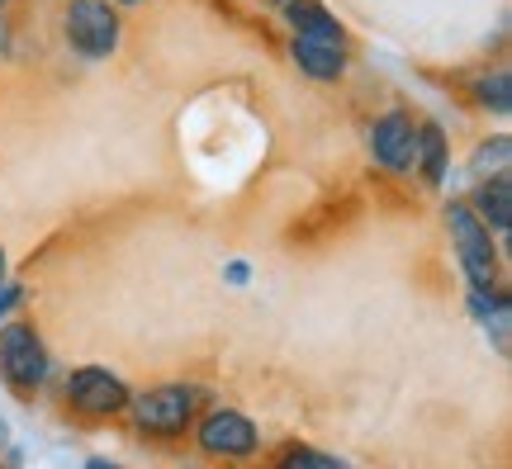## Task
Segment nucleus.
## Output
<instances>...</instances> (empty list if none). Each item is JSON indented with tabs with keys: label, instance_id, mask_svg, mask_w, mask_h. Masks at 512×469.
<instances>
[{
	"label": "nucleus",
	"instance_id": "obj_1",
	"mask_svg": "<svg viewBox=\"0 0 512 469\" xmlns=\"http://www.w3.org/2000/svg\"><path fill=\"white\" fill-rule=\"evenodd\" d=\"M209 389L204 384H190V379H166V384H152V389H133L128 398V427L143 436V441H176L195 427Z\"/></svg>",
	"mask_w": 512,
	"mask_h": 469
},
{
	"label": "nucleus",
	"instance_id": "obj_2",
	"mask_svg": "<svg viewBox=\"0 0 512 469\" xmlns=\"http://www.w3.org/2000/svg\"><path fill=\"white\" fill-rule=\"evenodd\" d=\"M446 228H451V242H456V261L470 289H494L503 285V261H498V237L489 233V223L470 209V199H446Z\"/></svg>",
	"mask_w": 512,
	"mask_h": 469
},
{
	"label": "nucleus",
	"instance_id": "obj_3",
	"mask_svg": "<svg viewBox=\"0 0 512 469\" xmlns=\"http://www.w3.org/2000/svg\"><path fill=\"white\" fill-rule=\"evenodd\" d=\"M62 38L81 62H110L124 43V15L114 0H62Z\"/></svg>",
	"mask_w": 512,
	"mask_h": 469
},
{
	"label": "nucleus",
	"instance_id": "obj_4",
	"mask_svg": "<svg viewBox=\"0 0 512 469\" xmlns=\"http://www.w3.org/2000/svg\"><path fill=\"white\" fill-rule=\"evenodd\" d=\"M48 375H53V351L43 342V332L29 318H5L0 323V379L19 398H29L48 384Z\"/></svg>",
	"mask_w": 512,
	"mask_h": 469
},
{
	"label": "nucleus",
	"instance_id": "obj_5",
	"mask_svg": "<svg viewBox=\"0 0 512 469\" xmlns=\"http://www.w3.org/2000/svg\"><path fill=\"white\" fill-rule=\"evenodd\" d=\"M128 398H133L128 379H119L114 370H105V365H76V370H67V379H62V403H67V413L86 417V422L124 417Z\"/></svg>",
	"mask_w": 512,
	"mask_h": 469
},
{
	"label": "nucleus",
	"instance_id": "obj_6",
	"mask_svg": "<svg viewBox=\"0 0 512 469\" xmlns=\"http://www.w3.org/2000/svg\"><path fill=\"white\" fill-rule=\"evenodd\" d=\"M190 436H195L200 455H209V460H252L261 451L256 422L242 408H223V403L219 408H200Z\"/></svg>",
	"mask_w": 512,
	"mask_h": 469
},
{
	"label": "nucleus",
	"instance_id": "obj_7",
	"mask_svg": "<svg viewBox=\"0 0 512 469\" xmlns=\"http://www.w3.org/2000/svg\"><path fill=\"white\" fill-rule=\"evenodd\" d=\"M366 147L370 162L380 166L384 176H413V162H418V119L413 109H384L375 114L366 128Z\"/></svg>",
	"mask_w": 512,
	"mask_h": 469
},
{
	"label": "nucleus",
	"instance_id": "obj_8",
	"mask_svg": "<svg viewBox=\"0 0 512 469\" xmlns=\"http://www.w3.org/2000/svg\"><path fill=\"white\" fill-rule=\"evenodd\" d=\"M351 43H332V38H309V34H294L290 38V57L294 67L309 76V81H323V86H332V81H342L351 67Z\"/></svg>",
	"mask_w": 512,
	"mask_h": 469
},
{
	"label": "nucleus",
	"instance_id": "obj_9",
	"mask_svg": "<svg viewBox=\"0 0 512 469\" xmlns=\"http://www.w3.org/2000/svg\"><path fill=\"white\" fill-rule=\"evenodd\" d=\"M470 209L489 223V233H494L498 242H508V233H512V171L479 176L475 195H470Z\"/></svg>",
	"mask_w": 512,
	"mask_h": 469
},
{
	"label": "nucleus",
	"instance_id": "obj_10",
	"mask_svg": "<svg viewBox=\"0 0 512 469\" xmlns=\"http://www.w3.org/2000/svg\"><path fill=\"white\" fill-rule=\"evenodd\" d=\"M280 19H285V29H290V34H309V38H332V43H351L347 29H342V19L332 15L323 0H285V5H280Z\"/></svg>",
	"mask_w": 512,
	"mask_h": 469
},
{
	"label": "nucleus",
	"instance_id": "obj_11",
	"mask_svg": "<svg viewBox=\"0 0 512 469\" xmlns=\"http://www.w3.org/2000/svg\"><path fill=\"white\" fill-rule=\"evenodd\" d=\"M413 171L432 190H441L446 176H451V143H446V128L432 124V119H418V162H413Z\"/></svg>",
	"mask_w": 512,
	"mask_h": 469
},
{
	"label": "nucleus",
	"instance_id": "obj_12",
	"mask_svg": "<svg viewBox=\"0 0 512 469\" xmlns=\"http://www.w3.org/2000/svg\"><path fill=\"white\" fill-rule=\"evenodd\" d=\"M470 91H475V105L484 109V114H494V119H508L512 114V76H508V67L479 72Z\"/></svg>",
	"mask_w": 512,
	"mask_h": 469
},
{
	"label": "nucleus",
	"instance_id": "obj_13",
	"mask_svg": "<svg viewBox=\"0 0 512 469\" xmlns=\"http://www.w3.org/2000/svg\"><path fill=\"white\" fill-rule=\"evenodd\" d=\"M508 166H512L508 133H494V138H484V143L470 152V171H475V176H494V171H508Z\"/></svg>",
	"mask_w": 512,
	"mask_h": 469
},
{
	"label": "nucleus",
	"instance_id": "obj_14",
	"mask_svg": "<svg viewBox=\"0 0 512 469\" xmlns=\"http://www.w3.org/2000/svg\"><path fill=\"white\" fill-rule=\"evenodd\" d=\"M280 469H294V465H313V469H342V460L328 451H313V446H304V441H290V446H280V451L271 455Z\"/></svg>",
	"mask_w": 512,
	"mask_h": 469
},
{
	"label": "nucleus",
	"instance_id": "obj_15",
	"mask_svg": "<svg viewBox=\"0 0 512 469\" xmlns=\"http://www.w3.org/2000/svg\"><path fill=\"white\" fill-rule=\"evenodd\" d=\"M19 299H24V289L5 280V285H0V323H5V318H10V313L19 308Z\"/></svg>",
	"mask_w": 512,
	"mask_h": 469
},
{
	"label": "nucleus",
	"instance_id": "obj_16",
	"mask_svg": "<svg viewBox=\"0 0 512 469\" xmlns=\"http://www.w3.org/2000/svg\"><path fill=\"white\" fill-rule=\"evenodd\" d=\"M223 275H228V285H247L252 266H247V261H228V266H223Z\"/></svg>",
	"mask_w": 512,
	"mask_h": 469
},
{
	"label": "nucleus",
	"instance_id": "obj_17",
	"mask_svg": "<svg viewBox=\"0 0 512 469\" xmlns=\"http://www.w3.org/2000/svg\"><path fill=\"white\" fill-rule=\"evenodd\" d=\"M10 280V256H5V247H0V285Z\"/></svg>",
	"mask_w": 512,
	"mask_h": 469
},
{
	"label": "nucleus",
	"instance_id": "obj_18",
	"mask_svg": "<svg viewBox=\"0 0 512 469\" xmlns=\"http://www.w3.org/2000/svg\"><path fill=\"white\" fill-rule=\"evenodd\" d=\"M114 5H119V10H124V5H147V0H114Z\"/></svg>",
	"mask_w": 512,
	"mask_h": 469
},
{
	"label": "nucleus",
	"instance_id": "obj_19",
	"mask_svg": "<svg viewBox=\"0 0 512 469\" xmlns=\"http://www.w3.org/2000/svg\"><path fill=\"white\" fill-rule=\"evenodd\" d=\"M5 10H10V0H0V15H5Z\"/></svg>",
	"mask_w": 512,
	"mask_h": 469
},
{
	"label": "nucleus",
	"instance_id": "obj_20",
	"mask_svg": "<svg viewBox=\"0 0 512 469\" xmlns=\"http://www.w3.org/2000/svg\"><path fill=\"white\" fill-rule=\"evenodd\" d=\"M0 432H5V422H0Z\"/></svg>",
	"mask_w": 512,
	"mask_h": 469
},
{
	"label": "nucleus",
	"instance_id": "obj_21",
	"mask_svg": "<svg viewBox=\"0 0 512 469\" xmlns=\"http://www.w3.org/2000/svg\"><path fill=\"white\" fill-rule=\"evenodd\" d=\"M275 5H285V0H275Z\"/></svg>",
	"mask_w": 512,
	"mask_h": 469
}]
</instances>
